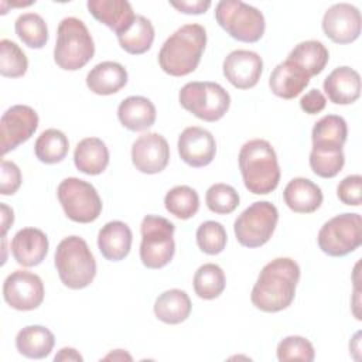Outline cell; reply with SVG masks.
Listing matches in <instances>:
<instances>
[{"label":"cell","mask_w":362,"mask_h":362,"mask_svg":"<svg viewBox=\"0 0 362 362\" xmlns=\"http://www.w3.org/2000/svg\"><path fill=\"white\" fill-rule=\"evenodd\" d=\"M205 45V28L197 23L185 24L163 44L158 52L160 68L171 76H185L199 65Z\"/></svg>","instance_id":"2"},{"label":"cell","mask_w":362,"mask_h":362,"mask_svg":"<svg viewBox=\"0 0 362 362\" xmlns=\"http://www.w3.org/2000/svg\"><path fill=\"white\" fill-rule=\"evenodd\" d=\"M93 38L85 23L76 17H65L57 30L55 64L65 71H78L93 58Z\"/></svg>","instance_id":"5"},{"label":"cell","mask_w":362,"mask_h":362,"mask_svg":"<svg viewBox=\"0 0 362 362\" xmlns=\"http://www.w3.org/2000/svg\"><path fill=\"white\" fill-rule=\"evenodd\" d=\"M284 204L297 214H313L322 204L321 188L308 178H293L283 191Z\"/></svg>","instance_id":"23"},{"label":"cell","mask_w":362,"mask_h":362,"mask_svg":"<svg viewBox=\"0 0 362 362\" xmlns=\"http://www.w3.org/2000/svg\"><path fill=\"white\" fill-rule=\"evenodd\" d=\"M1 208V236H6L8 228L13 225L14 222V212L10 206H7L4 202L0 204Z\"/></svg>","instance_id":"45"},{"label":"cell","mask_w":362,"mask_h":362,"mask_svg":"<svg viewBox=\"0 0 362 362\" xmlns=\"http://www.w3.org/2000/svg\"><path fill=\"white\" fill-rule=\"evenodd\" d=\"M86 7L99 23L109 27L116 35L126 33L136 18L132 4L126 0H89Z\"/></svg>","instance_id":"19"},{"label":"cell","mask_w":362,"mask_h":362,"mask_svg":"<svg viewBox=\"0 0 362 362\" xmlns=\"http://www.w3.org/2000/svg\"><path fill=\"white\" fill-rule=\"evenodd\" d=\"M215 18L221 28L242 42H256L264 34L263 13L240 0L219 1L215 7Z\"/></svg>","instance_id":"7"},{"label":"cell","mask_w":362,"mask_h":362,"mask_svg":"<svg viewBox=\"0 0 362 362\" xmlns=\"http://www.w3.org/2000/svg\"><path fill=\"white\" fill-rule=\"evenodd\" d=\"M345 164L344 150L339 151H317L310 153V167L313 173L321 178L335 177Z\"/></svg>","instance_id":"40"},{"label":"cell","mask_w":362,"mask_h":362,"mask_svg":"<svg viewBox=\"0 0 362 362\" xmlns=\"http://www.w3.org/2000/svg\"><path fill=\"white\" fill-rule=\"evenodd\" d=\"M28 59L24 51L10 40L0 41V74L6 78H20L27 72Z\"/></svg>","instance_id":"36"},{"label":"cell","mask_w":362,"mask_h":362,"mask_svg":"<svg viewBox=\"0 0 362 362\" xmlns=\"http://www.w3.org/2000/svg\"><path fill=\"white\" fill-rule=\"evenodd\" d=\"M327 106V98L318 89H311L300 99V107L307 115H317Z\"/></svg>","instance_id":"43"},{"label":"cell","mask_w":362,"mask_h":362,"mask_svg":"<svg viewBox=\"0 0 362 362\" xmlns=\"http://www.w3.org/2000/svg\"><path fill=\"white\" fill-rule=\"evenodd\" d=\"M178 154L181 160L194 168L212 163L216 154V141L211 132L198 126L184 129L178 137Z\"/></svg>","instance_id":"16"},{"label":"cell","mask_w":362,"mask_h":362,"mask_svg":"<svg viewBox=\"0 0 362 362\" xmlns=\"http://www.w3.org/2000/svg\"><path fill=\"white\" fill-rule=\"evenodd\" d=\"M191 300L184 290L171 288L161 293L154 301V314L156 317L170 325L184 322L191 314Z\"/></svg>","instance_id":"28"},{"label":"cell","mask_w":362,"mask_h":362,"mask_svg":"<svg viewBox=\"0 0 362 362\" xmlns=\"http://www.w3.org/2000/svg\"><path fill=\"white\" fill-rule=\"evenodd\" d=\"M69 150V141L64 132L58 129L44 130L35 140V157L44 164L61 163Z\"/></svg>","instance_id":"31"},{"label":"cell","mask_w":362,"mask_h":362,"mask_svg":"<svg viewBox=\"0 0 362 362\" xmlns=\"http://www.w3.org/2000/svg\"><path fill=\"white\" fill-rule=\"evenodd\" d=\"M239 170L246 189L255 195L273 192L280 181V165L273 146L263 139L246 141L239 151Z\"/></svg>","instance_id":"3"},{"label":"cell","mask_w":362,"mask_h":362,"mask_svg":"<svg viewBox=\"0 0 362 362\" xmlns=\"http://www.w3.org/2000/svg\"><path fill=\"white\" fill-rule=\"evenodd\" d=\"M165 209L178 219H189L199 209L198 192L188 185H177L164 197Z\"/></svg>","instance_id":"35"},{"label":"cell","mask_w":362,"mask_h":362,"mask_svg":"<svg viewBox=\"0 0 362 362\" xmlns=\"http://www.w3.org/2000/svg\"><path fill=\"white\" fill-rule=\"evenodd\" d=\"M181 106L204 122H218L230 106V96L216 82H188L178 95Z\"/></svg>","instance_id":"8"},{"label":"cell","mask_w":362,"mask_h":362,"mask_svg":"<svg viewBox=\"0 0 362 362\" xmlns=\"http://www.w3.org/2000/svg\"><path fill=\"white\" fill-rule=\"evenodd\" d=\"M48 238L37 228L20 229L10 245L14 260L23 267L38 266L48 253Z\"/></svg>","instance_id":"18"},{"label":"cell","mask_w":362,"mask_h":362,"mask_svg":"<svg viewBox=\"0 0 362 362\" xmlns=\"http://www.w3.org/2000/svg\"><path fill=\"white\" fill-rule=\"evenodd\" d=\"M103 359L105 361H132L133 358L123 349H115L110 354H107Z\"/></svg>","instance_id":"47"},{"label":"cell","mask_w":362,"mask_h":362,"mask_svg":"<svg viewBox=\"0 0 362 362\" xmlns=\"http://www.w3.org/2000/svg\"><path fill=\"white\" fill-rule=\"evenodd\" d=\"M54 263L62 284L72 290L88 287L96 276V260L88 243L75 235L58 243Z\"/></svg>","instance_id":"4"},{"label":"cell","mask_w":362,"mask_h":362,"mask_svg":"<svg viewBox=\"0 0 362 362\" xmlns=\"http://www.w3.org/2000/svg\"><path fill=\"white\" fill-rule=\"evenodd\" d=\"M57 195L65 215L74 222H93L102 212V199L96 188L81 178L62 180L57 188Z\"/></svg>","instance_id":"10"},{"label":"cell","mask_w":362,"mask_h":362,"mask_svg":"<svg viewBox=\"0 0 362 362\" xmlns=\"http://www.w3.org/2000/svg\"><path fill=\"white\" fill-rule=\"evenodd\" d=\"M320 249L332 257L346 256L362 243V219L359 214L345 212L327 221L317 236Z\"/></svg>","instance_id":"11"},{"label":"cell","mask_w":362,"mask_h":362,"mask_svg":"<svg viewBox=\"0 0 362 362\" xmlns=\"http://www.w3.org/2000/svg\"><path fill=\"white\" fill-rule=\"evenodd\" d=\"M170 161V147L164 136L146 133L132 146V163L143 174L161 173Z\"/></svg>","instance_id":"15"},{"label":"cell","mask_w":362,"mask_h":362,"mask_svg":"<svg viewBox=\"0 0 362 362\" xmlns=\"http://www.w3.org/2000/svg\"><path fill=\"white\" fill-rule=\"evenodd\" d=\"M44 294L41 277L27 270H14L3 283L4 301L18 311L35 310L41 305Z\"/></svg>","instance_id":"12"},{"label":"cell","mask_w":362,"mask_h":362,"mask_svg":"<svg viewBox=\"0 0 362 362\" xmlns=\"http://www.w3.org/2000/svg\"><path fill=\"white\" fill-rule=\"evenodd\" d=\"M54 361H76V362H82L83 358L82 355L74 349V348H61L58 351V354L54 356Z\"/></svg>","instance_id":"46"},{"label":"cell","mask_w":362,"mask_h":362,"mask_svg":"<svg viewBox=\"0 0 362 362\" xmlns=\"http://www.w3.org/2000/svg\"><path fill=\"white\" fill-rule=\"evenodd\" d=\"M310 83V75L296 62L286 59L280 62L269 78L270 90L283 99L298 96Z\"/></svg>","instance_id":"21"},{"label":"cell","mask_w":362,"mask_h":362,"mask_svg":"<svg viewBox=\"0 0 362 362\" xmlns=\"http://www.w3.org/2000/svg\"><path fill=\"white\" fill-rule=\"evenodd\" d=\"M277 359L280 362L287 361H304L311 362L315 358L313 344L300 335H290L283 338L277 345Z\"/></svg>","instance_id":"39"},{"label":"cell","mask_w":362,"mask_h":362,"mask_svg":"<svg viewBox=\"0 0 362 362\" xmlns=\"http://www.w3.org/2000/svg\"><path fill=\"white\" fill-rule=\"evenodd\" d=\"M21 185V171L18 165L8 160H1L0 168V194L13 195Z\"/></svg>","instance_id":"42"},{"label":"cell","mask_w":362,"mask_h":362,"mask_svg":"<svg viewBox=\"0 0 362 362\" xmlns=\"http://www.w3.org/2000/svg\"><path fill=\"white\" fill-rule=\"evenodd\" d=\"M361 187H362V177L359 174L348 175L338 184L337 197L345 205L359 206L362 201Z\"/></svg>","instance_id":"41"},{"label":"cell","mask_w":362,"mask_h":362,"mask_svg":"<svg viewBox=\"0 0 362 362\" xmlns=\"http://www.w3.org/2000/svg\"><path fill=\"white\" fill-rule=\"evenodd\" d=\"M119 45L129 54L140 55L147 52L154 41V27L144 16H136L132 27L117 35Z\"/></svg>","instance_id":"32"},{"label":"cell","mask_w":362,"mask_h":362,"mask_svg":"<svg viewBox=\"0 0 362 362\" xmlns=\"http://www.w3.org/2000/svg\"><path fill=\"white\" fill-rule=\"evenodd\" d=\"M156 106L144 96H129L117 107L119 122L132 132L150 129L156 122Z\"/></svg>","instance_id":"26"},{"label":"cell","mask_w":362,"mask_h":362,"mask_svg":"<svg viewBox=\"0 0 362 362\" xmlns=\"http://www.w3.org/2000/svg\"><path fill=\"white\" fill-rule=\"evenodd\" d=\"M127 83L126 68L113 61L95 65L86 75V86L96 95L107 96L119 92Z\"/></svg>","instance_id":"25"},{"label":"cell","mask_w":362,"mask_h":362,"mask_svg":"<svg viewBox=\"0 0 362 362\" xmlns=\"http://www.w3.org/2000/svg\"><path fill=\"white\" fill-rule=\"evenodd\" d=\"M132 240V229L122 221L107 222L98 233V247L102 256L110 262L123 260L130 252Z\"/></svg>","instance_id":"22"},{"label":"cell","mask_w":362,"mask_h":362,"mask_svg":"<svg viewBox=\"0 0 362 362\" xmlns=\"http://www.w3.org/2000/svg\"><path fill=\"white\" fill-rule=\"evenodd\" d=\"M300 266L290 257H277L262 269L252 288V304L264 313L286 310L294 300Z\"/></svg>","instance_id":"1"},{"label":"cell","mask_w":362,"mask_h":362,"mask_svg":"<svg viewBox=\"0 0 362 362\" xmlns=\"http://www.w3.org/2000/svg\"><path fill=\"white\" fill-rule=\"evenodd\" d=\"M277 221L279 211L272 202L256 201L236 218L233 232L242 246L260 247L270 240Z\"/></svg>","instance_id":"9"},{"label":"cell","mask_w":362,"mask_h":362,"mask_svg":"<svg viewBox=\"0 0 362 362\" xmlns=\"http://www.w3.org/2000/svg\"><path fill=\"white\" fill-rule=\"evenodd\" d=\"M287 59L301 66L311 78L324 71L329 59V52L321 41L308 40L297 44L290 51Z\"/></svg>","instance_id":"30"},{"label":"cell","mask_w":362,"mask_h":362,"mask_svg":"<svg viewBox=\"0 0 362 362\" xmlns=\"http://www.w3.org/2000/svg\"><path fill=\"white\" fill-rule=\"evenodd\" d=\"M38 127L37 112L27 105L8 107L0 120V147L1 156L25 143Z\"/></svg>","instance_id":"13"},{"label":"cell","mask_w":362,"mask_h":362,"mask_svg":"<svg viewBox=\"0 0 362 362\" xmlns=\"http://www.w3.org/2000/svg\"><path fill=\"white\" fill-rule=\"evenodd\" d=\"M17 37L30 48L40 49L48 41V27L37 13L20 14L14 23Z\"/></svg>","instance_id":"34"},{"label":"cell","mask_w":362,"mask_h":362,"mask_svg":"<svg viewBox=\"0 0 362 362\" xmlns=\"http://www.w3.org/2000/svg\"><path fill=\"white\" fill-rule=\"evenodd\" d=\"M198 247L206 255H219L223 252L228 235L222 223L216 221H205L202 222L195 233Z\"/></svg>","instance_id":"38"},{"label":"cell","mask_w":362,"mask_h":362,"mask_svg":"<svg viewBox=\"0 0 362 362\" xmlns=\"http://www.w3.org/2000/svg\"><path fill=\"white\" fill-rule=\"evenodd\" d=\"M170 4L184 14H202L211 7L209 0H181L170 1Z\"/></svg>","instance_id":"44"},{"label":"cell","mask_w":362,"mask_h":362,"mask_svg":"<svg viewBox=\"0 0 362 362\" xmlns=\"http://www.w3.org/2000/svg\"><path fill=\"white\" fill-rule=\"evenodd\" d=\"M348 136V126L342 116L327 115L315 122L311 140L313 148L317 151H339L342 150Z\"/></svg>","instance_id":"24"},{"label":"cell","mask_w":362,"mask_h":362,"mask_svg":"<svg viewBox=\"0 0 362 362\" xmlns=\"http://www.w3.org/2000/svg\"><path fill=\"white\" fill-rule=\"evenodd\" d=\"M223 75L238 89H250L257 85L262 71L263 59L257 52L249 49H235L223 59Z\"/></svg>","instance_id":"17"},{"label":"cell","mask_w":362,"mask_h":362,"mask_svg":"<svg viewBox=\"0 0 362 362\" xmlns=\"http://www.w3.org/2000/svg\"><path fill=\"white\" fill-rule=\"evenodd\" d=\"M238 191L228 184L218 182L208 188L205 194V202L211 212L218 215H228L233 212L239 205Z\"/></svg>","instance_id":"37"},{"label":"cell","mask_w":362,"mask_h":362,"mask_svg":"<svg viewBox=\"0 0 362 362\" xmlns=\"http://www.w3.org/2000/svg\"><path fill=\"white\" fill-rule=\"evenodd\" d=\"M324 34L337 44H351L361 34V13L349 3L331 6L322 17Z\"/></svg>","instance_id":"14"},{"label":"cell","mask_w":362,"mask_h":362,"mask_svg":"<svg viewBox=\"0 0 362 362\" xmlns=\"http://www.w3.org/2000/svg\"><path fill=\"white\" fill-rule=\"evenodd\" d=\"M140 260L147 269H161L167 266L175 253L173 222L163 216L147 215L141 225Z\"/></svg>","instance_id":"6"},{"label":"cell","mask_w":362,"mask_h":362,"mask_svg":"<svg viewBox=\"0 0 362 362\" xmlns=\"http://www.w3.org/2000/svg\"><path fill=\"white\" fill-rule=\"evenodd\" d=\"M75 167L88 175L102 174L109 164V150L98 137L82 139L74 151Z\"/></svg>","instance_id":"27"},{"label":"cell","mask_w":362,"mask_h":362,"mask_svg":"<svg viewBox=\"0 0 362 362\" xmlns=\"http://www.w3.org/2000/svg\"><path fill=\"white\" fill-rule=\"evenodd\" d=\"M322 88L332 103L351 105L361 96V76L351 66H338L324 79Z\"/></svg>","instance_id":"20"},{"label":"cell","mask_w":362,"mask_h":362,"mask_svg":"<svg viewBox=\"0 0 362 362\" xmlns=\"http://www.w3.org/2000/svg\"><path fill=\"white\" fill-rule=\"evenodd\" d=\"M54 334L42 325H27L17 332L16 348L25 358L42 359L54 348Z\"/></svg>","instance_id":"29"},{"label":"cell","mask_w":362,"mask_h":362,"mask_svg":"<svg viewBox=\"0 0 362 362\" xmlns=\"http://www.w3.org/2000/svg\"><path fill=\"white\" fill-rule=\"evenodd\" d=\"M194 291L202 300L219 297L226 286L223 270L215 263H205L194 274Z\"/></svg>","instance_id":"33"}]
</instances>
